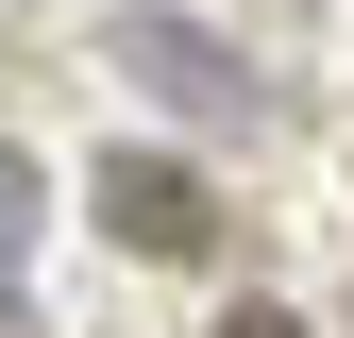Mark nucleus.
<instances>
[{"label":"nucleus","mask_w":354,"mask_h":338,"mask_svg":"<svg viewBox=\"0 0 354 338\" xmlns=\"http://www.w3.org/2000/svg\"><path fill=\"white\" fill-rule=\"evenodd\" d=\"M118 68H136L169 118H203V136H236V118L270 102V84H253V51H219L203 17H118Z\"/></svg>","instance_id":"f257e3e1"},{"label":"nucleus","mask_w":354,"mask_h":338,"mask_svg":"<svg viewBox=\"0 0 354 338\" xmlns=\"http://www.w3.org/2000/svg\"><path fill=\"white\" fill-rule=\"evenodd\" d=\"M102 220L136 237V254H219V186L169 169V152H118V169H102Z\"/></svg>","instance_id":"f03ea898"},{"label":"nucleus","mask_w":354,"mask_h":338,"mask_svg":"<svg viewBox=\"0 0 354 338\" xmlns=\"http://www.w3.org/2000/svg\"><path fill=\"white\" fill-rule=\"evenodd\" d=\"M34 237H51V169H34V152H0V305L34 287Z\"/></svg>","instance_id":"7ed1b4c3"},{"label":"nucleus","mask_w":354,"mask_h":338,"mask_svg":"<svg viewBox=\"0 0 354 338\" xmlns=\"http://www.w3.org/2000/svg\"><path fill=\"white\" fill-rule=\"evenodd\" d=\"M219 338H304V305H219Z\"/></svg>","instance_id":"20e7f679"}]
</instances>
